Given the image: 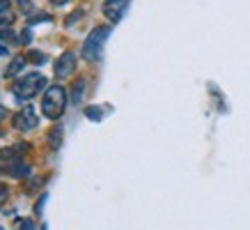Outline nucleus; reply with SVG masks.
Returning <instances> with one entry per match:
<instances>
[{"label": "nucleus", "mask_w": 250, "mask_h": 230, "mask_svg": "<svg viewBox=\"0 0 250 230\" xmlns=\"http://www.w3.org/2000/svg\"><path fill=\"white\" fill-rule=\"evenodd\" d=\"M67 108V90L62 85H53L44 92V99H42V113L48 117V120H58L62 117Z\"/></svg>", "instance_id": "1"}, {"label": "nucleus", "mask_w": 250, "mask_h": 230, "mask_svg": "<svg viewBox=\"0 0 250 230\" xmlns=\"http://www.w3.org/2000/svg\"><path fill=\"white\" fill-rule=\"evenodd\" d=\"M108 35H110V28L108 25H99L87 35L83 44V58L85 60H99L101 58V51H104V44H106Z\"/></svg>", "instance_id": "2"}, {"label": "nucleus", "mask_w": 250, "mask_h": 230, "mask_svg": "<svg viewBox=\"0 0 250 230\" xmlns=\"http://www.w3.org/2000/svg\"><path fill=\"white\" fill-rule=\"evenodd\" d=\"M46 85V78L42 76V74H37V71H32V74H25V76L19 81V83L14 85V97L16 99H32L35 94H37L42 88Z\"/></svg>", "instance_id": "3"}, {"label": "nucleus", "mask_w": 250, "mask_h": 230, "mask_svg": "<svg viewBox=\"0 0 250 230\" xmlns=\"http://www.w3.org/2000/svg\"><path fill=\"white\" fill-rule=\"evenodd\" d=\"M76 71V53L74 51H64L60 55V60L55 62V76L58 78H67Z\"/></svg>", "instance_id": "4"}, {"label": "nucleus", "mask_w": 250, "mask_h": 230, "mask_svg": "<svg viewBox=\"0 0 250 230\" xmlns=\"http://www.w3.org/2000/svg\"><path fill=\"white\" fill-rule=\"evenodd\" d=\"M37 124H39V120H37V113H35V108L32 106H25L21 113L14 115V127L16 129L30 131V129H35Z\"/></svg>", "instance_id": "5"}, {"label": "nucleus", "mask_w": 250, "mask_h": 230, "mask_svg": "<svg viewBox=\"0 0 250 230\" xmlns=\"http://www.w3.org/2000/svg\"><path fill=\"white\" fill-rule=\"evenodd\" d=\"M131 0H106L104 2V14L110 19V21H120L122 16H124V12H126V7H129Z\"/></svg>", "instance_id": "6"}, {"label": "nucleus", "mask_w": 250, "mask_h": 230, "mask_svg": "<svg viewBox=\"0 0 250 230\" xmlns=\"http://www.w3.org/2000/svg\"><path fill=\"white\" fill-rule=\"evenodd\" d=\"M25 67V58H21V55H16L14 60L9 62V67L5 69V78H12V76H16L21 69Z\"/></svg>", "instance_id": "7"}, {"label": "nucleus", "mask_w": 250, "mask_h": 230, "mask_svg": "<svg viewBox=\"0 0 250 230\" xmlns=\"http://www.w3.org/2000/svg\"><path fill=\"white\" fill-rule=\"evenodd\" d=\"M9 173H12L14 177L28 175V173H30V166H28V163H21V159H14V161H12V168H9Z\"/></svg>", "instance_id": "8"}, {"label": "nucleus", "mask_w": 250, "mask_h": 230, "mask_svg": "<svg viewBox=\"0 0 250 230\" xmlns=\"http://www.w3.org/2000/svg\"><path fill=\"white\" fill-rule=\"evenodd\" d=\"M83 94H85V81L83 78H78L76 85H74V90H71V101H74V104H81Z\"/></svg>", "instance_id": "9"}, {"label": "nucleus", "mask_w": 250, "mask_h": 230, "mask_svg": "<svg viewBox=\"0 0 250 230\" xmlns=\"http://www.w3.org/2000/svg\"><path fill=\"white\" fill-rule=\"evenodd\" d=\"M23 152H28V145H21V143H19V145H14V147H7V150H5V157H16V154H23Z\"/></svg>", "instance_id": "10"}, {"label": "nucleus", "mask_w": 250, "mask_h": 230, "mask_svg": "<svg viewBox=\"0 0 250 230\" xmlns=\"http://www.w3.org/2000/svg\"><path fill=\"white\" fill-rule=\"evenodd\" d=\"M16 5L21 9V14H32V2L30 0H16Z\"/></svg>", "instance_id": "11"}, {"label": "nucleus", "mask_w": 250, "mask_h": 230, "mask_svg": "<svg viewBox=\"0 0 250 230\" xmlns=\"http://www.w3.org/2000/svg\"><path fill=\"white\" fill-rule=\"evenodd\" d=\"M28 60L35 62V65H42V62H46V55L39 53V51H30V53H28Z\"/></svg>", "instance_id": "12"}, {"label": "nucleus", "mask_w": 250, "mask_h": 230, "mask_svg": "<svg viewBox=\"0 0 250 230\" xmlns=\"http://www.w3.org/2000/svg\"><path fill=\"white\" fill-rule=\"evenodd\" d=\"M12 23H14V14H9V12H2V14H0V25L7 28V25H12Z\"/></svg>", "instance_id": "13"}, {"label": "nucleus", "mask_w": 250, "mask_h": 230, "mask_svg": "<svg viewBox=\"0 0 250 230\" xmlns=\"http://www.w3.org/2000/svg\"><path fill=\"white\" fill-rule=\"evenodd\" d=\"M30 42H32V32H30V28H25L23 35H19V44H30Z\"/></svg>", "instance_id": "14"}, {"label": "nucleus", "mask_w": 250, "mask_h": 230, "mask_svg": "<svg viewBox=\"0 0 250 230\" xmlns=\"http://www.w3.org/2000/svg\"><path fill=\"white\" fill-rule=\"evenodd\" d=\"M85 115H87L90 120H101V117H104V113H101L99 108H87V111H85Z\"/></svg>", "instance_id": "15"}, {"label": "nucleus", "mask_w": 250, "mask_h": 230, "mask_svg": "<svg viewBox=\"0 0 250 230\" xmlns=\"http://www.w3.org/2000/svg\"><path fill=\"white\" fill-rule=\"evenodd\" d=\"M60 140H62L60 131L53 129V131H51V145H53V147H60Z\"/></svg>", "instance_id": "16"}, {"label": "nucleus", "mask_w": 250, "mask_h": 230, "mask_svg": "<svg viewBox=\"0 0 250 230\" xmlns=\"http://www.w3.org/2000/svg\"><path fill=\"white\" fill-rule=\"evenodd\" d=\"M19 230H37V228H35V223H32V221H28V219H25V221L19 223Z\"/></svg>", "instance_id": "17"}, {"label": "nucleus", "mask_w": 250, "mask_h": 230, "mask_svg": "<svg viewBox=\"0 0 250 230\" xmlns=\"http://www.w3.org/2000/svg\"><path fill=\"white\" fill-rule=\"evenodd\" d=\"M7 196H9V189L0 182V203H5V200H7Z\"/></svg>", "instance_id": "18"}, {"label": "nucleus", "mask_w": 250, "mask_h": 230, "mask_svg": "<svg viewBox=\"0 0 250 230\" xmlns=\"http://www.w3.org/2000/svg\"><path fill=\"white\" fill-rule=\"evenodd\" d=\"M81 14H83L81 9H78V12H74V16H69V19H67V25H71V23L76 21V19H81Z\"/></svg>", "instance_id": "19"}, {"label": "nucleus", "mask_w": 250, "mask_h": 230, "mask_svg": "<svg viewBox=\"0 0 250 230\" xmlns=\"http://www.w3.org/2000/svg\"><path fill=\"white\" fill-rule=\"evenodd\" d=\"M9 5H12L9 0H0V14H2V12H7V9H9Z\"/></svg>", "instance_id": "20"}, {"label": "nucleus", "mask_w": 250, "mask_h": 230, "mask_svg": "<svg viewBox=\"0 0 250 230\" xmlns=\"http://www.w3.org/2000/svg\"><path fill=\"white\" fill-rule=\"evenodd\" d=\"M0 39H12V30L2 28V30H0Z\"/></svg>", "instance_id": "21"}, {"label": "nucleus", "mask_w": 250, "mask_h": 230, "mask_svg": "<svg viewBox=\"0 0 250 230\" xmlns=\"http://www.w3.org/2000/svg\"><path fill=\"white\" fill-rule=\"evenodd\" d=\"M48 19H51V16L42 14V16H35V19H32V23H37V21H48Z\"/></svg>", "instance_id": "22"}, {"label": "nucleus", "mask_w": 250, "mask_h": 230, "mask_svg": "<svg viewBox=\"0 0 250 230\" xmlns=\"http://www.w3.org/2000/svg\"><path fill=\"white\" fill-rule=\"evenodd\" d=\"M0 55H9V48L5 44H0Z\"/></svg>", "instance_id": "23"}, {"label": "nucleus", "mask_w": 250, "mask_h": 230, "mask_svg": "<svg viewBox=\"0 0 250 230\" xmlns=\"http://www.w3.org/2000/svg\"><path fill=\"white\" fill-rule=\"evenodd\" d=\"M51 2H53V5H58V7H60V5H67L69 0H51Z\"/></svg>", "instance_id": "24"}, {"label": "nucleus", "mask_w": 250, "mask_h": 230, "mask_svg": "<svg viewBox=\"0 0 250 230\" xmlns=\"http://www.w3.org/2000/svg\"><path fill=\"white\" fill-rule=\"evenodd\" d=\"M5 115H7V111H5V108L0 106V122H2V117H5Z\"/></svg>", "instance_id": "25"}, {"label": "nucleus", "mask_w": 250, "mask_h": 230, "mask_svg": "<svg viewBox=\"0 0 250 230\" xmlns=\"http://www.w3.org/2000/svg\"><path fill=\"white\" fill-rule=\"evenodd\" d=\"M0 173H2V161H0Z\"/></svg>", "instance_id": "26"}, {"label": "nucleus", "mask_w": 250, "mask_h": 230, "mask_svg": "<svg viewBox=\"0 0 250 230\" xmlns=\"http://www.w3.org/2000/svg\"><path fill=\"white\" fill-rule=\"evenodd\" d=\"M0 230H2V228H0Z\"/></svg>", "instance_id": "27"}]
</instances>
